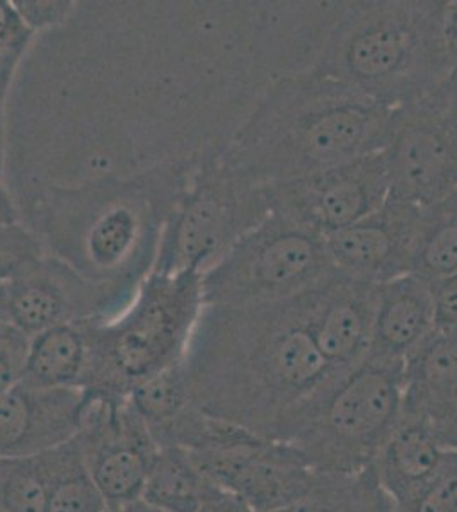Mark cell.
Listing matches in <instances>:
<instances>
[{
	"label": "cell",
	"instance_id": "cell-1",
	"mask_svg": "<svg viewBox=\"0 0 457 512\" xmlns=\"http://www.w3.org/2000/svg\"><path fill=\"white\" fill-rule=\"evenodd\" d=\"M307 294L205 306L185 357L190 407L287 443L333 378L309 332Z\"/></svg>",
	"mask_w": 457,
	"mask_h": 512
},
{
	"label": "cell",
	"instance_id": "cell-2",
	"mask_svg": "<svg viewBox=\"0 0 457 512\" xmlns=\"http://www.w3.org/2000/svg\"><path fill=\"white\" fill-rule=\"evenodd\" d=\"M396 110L316 70L263 94L224 152L260 187L296 180L388 146Z\"/></svg>",
	"mask_w": 457,
	"mask_h": 512
},
{
	"label": "cell",
	"instance_id": "cell-3",
	"mask_svg": "<svg viewBox=\"0 0 457 512\" xmlns=\"http://www.w3.org/2000/svg\"><path fill=\"white\" fill-rule=\"evenodd\" d=\"M446 0H347L316 72L389 108H403L451 79Z\"/></svg>",
	"mask_w": 457,
	"mask_h": 512
},
{
	"label": "cell",
	"instance_id": "cell-4",
	"mask_svg": "<svg viewBox=\"0 0 457 512\" xmlns=\"http://www.w3.org/2000/svg\"><path fill=\"white\" fill-rule=\"evenodd\" d=\"M203 309L202 272H152L118 320L86 321L89 357L82 388L127 398L135 386L185 361Z\"/></svg>",
	"mask_w": 457,
	"mask_h": 512
},
{
	"label": "cell",
	"instance_id": "cell-5",
	"mask_svg": "<svg viewBox=\"0 0 457 512\" xmlns=\"http://www.w3.org/2000/svg\"><path fill=\"white\" fill-rule=\"evenodd\" d=\"M403 366L369 355L331 378L287 444L316 472L371 470L403 417Z\"/></svg>",
	"mask_w": 457,
	"mask_h": 512
},
{
	"label": "cell",
	"instance_id": "cell-6",
	"mask_svg": "<svg viewBox=\"0 0 457 512\" xmlns=\"http://www.w3.org/2000/svg\"><path fill=\"white\" fill-rule=\"evenodd\" d=\"M333 272L321 234L270 212L203 272L205 306L287 301L313 291Z\"/></svg>",
	"mask_w": 457,
	"mask_h": 512
},
{
	"label": "cell",
	"instance_id": "cell-7",
	"mask_svg": "<svg viewBox=\"0 0 457 512\" xmlns=\"http://www.w3.org/2000/svg\"><path fill=\"white\" fill-rule=\"evenodd\" d=\"M270 214L263 187L224 154L205 159L164 239L156 274L205 272Z\"/></svg>",
	"mask_w": 457,
	"mask_h": 512
},
{
	"label": "cell",
	"instance_id": "cell-8",
	"mask_svg": "<svg viewBox=\"0 0 457 512\" xmlns=\"http://www.w3.org/2000/svg\"><path fill=\"white\" fill-rule=\"evenodd\" d=\"M384 154L396 200L430 205L457 192V79L396 110Z\"/></svg>",
	"mask_w": 457,
	"mask_h": 512
},
{
	"label": "cell",
	"instance_id": "cell-9",
	"mask_svg": "<svg viewBox=\"0 0 457 512\" xmlns=\"http://www.w3.org/2000/svg\"><path fill=\"white\" fill-rule=\"evenodd\" d=\"M270 212L321 236L352 226L391 198L386 154L374 152L296 180L263 187Z\"/></svg>",
	"mask_w": 457,
	"mask_h": 512
},
{
	"label": "cell",
	"instance_id": "cell-10",
	"mask_svg": "<svg viewBox=\"0 0 457 512\" xmlns=\"http://www.w3.org/2000/svg\"><path fill=\"white\" fill-rule=\"evenodd\" d=\"M420 221L422 205L391 197L371 216L324 236L331 265L374 286L411 274Z\"/></svg>",
	"mask_w": 457,
	"mask_h": 512
},
{
	"label": "cell",
	"instance_id": "cell-11",
	"mask_svg": "<svg viewBox=\"0 0 457 512\" xmlns=\"http://www.w3.org/2000/svg\"><path fill=\"white\" fill-rule=\"evenodd\" d=\"M377 286L335 270L307 294V325L331 376L352 371L369 357Z\"/></svg>",
	"mask_w": 457,
	"mask_h": 512
},
{
	"label": "cell",
	"instance_id": "cell-12",
	"mask_svg": "<svg viewBox=\"0 0 457 512\" xmlns=\"http://www.w3.org/2000/svg\"><path fill=\"white\" fill-rule=\"evenodd\" d=\"M84 388L38 390L19 383L0 395V458L47 453L82 429Z\"/></svg>",
	"mask_w": 457,
	"mask_h": 512
},
{
	"label": "cell",
	"instance_id": "cell-13",
	"mask_svg": "<svg viewBox=\"0 0 457 512\" xmlns=\"http://www.w3.org/2000/svg\"><path fill=\"white\" fill-rule=\"evenodd\" d=\"M403 415L457 449V328H437L406 359Z\"/></svg>",
	"mask_w": 457,
	"mask_h": 512
},
{
	"label": "cell",
	"instance_id": "cell-14",
	"mask_svg": "<svg viewBox=\"0 0 457 512\" xmlns=\"http://www.w3.org/2000/svg\"><path fill=\"white\" fill-rule=\"evenodd\" d=\"M456 465L457 449L440 441L429 427L403 415L372 470L394 511L403 512Z\"/></svg>",
	"mask_w": 457,
	"mask_h": 512
},
{
	"label": "cell",
	"instance_id": "cell-15",
	"mask_svg": "<svg viewBox=\"0 0 457 512\" xmlns=\"http://www.w3.org/2000/svg\"><path fill=\"white\" fill-rule=\"evenodd\" d=\"M91 299L86 282L65 267L41 260L26 274L7 282L0 316L33 338L53 326L87 321Z\"/></svg>",
	"mask_w": 457,
	"mask_h": 512
},
{
	"label": "cell",
	"instance_id": "cell-16",
	"mask_svg": "<svg viewBox=\"0 0 457 512\" xmlns=\"http://www.w3.org/2000/svg\"><path fill=\"white\" fill-rule=\"evenodd\" d=\"M434 286L415 274L377 286L371 354L403 362L437 330Z\"/></svg>",
	"mask_w": 457,
	"mask_h": 512
},
{
	"label": "cell",
	"instance_id": "cell-17",
	"mask_svg": "<svg viewBox=\"0 0 457 512\" xmlns=\"http://www.w3.org/2000/svg\"><path fill=\"white\" fill-rule=\"evenodd\" d=\"M87 357L86 321L53 326L31 338L21 383L38 390L82 388Z\"/></svg>",
	"mask_w": 457,
	"mask_h": 512
},
{
	"label": "cell",
	"instance_id": "cell-18",
	"mask_svg": "<svg viewBox=\"0 0 457 512\" xmlns=\"http://www.w3.org/2000/svg\"><path fill=\"white\" fill-rule=\"evenodd\" d=\"M207 480L186 449L159 446L145 478L140 501L161 512L197 511Z\"/></svg>",
	"mask_w": 457,
	"mask_h": 512
},
{
	"label": "cell",
	"instance_id": "cell-19",
	"mask_svg": "<svg viewBox=\"0 0 457 512\" xmlns=\"http://www.w3.org/2000/svg\"><path fill=\"white\" fill-rule=\"evenodd\" d=\"M69 443L47 453L0 458V512H45Z\"/></svg>",
	"mask_w": 457,
	"mask_h": 512
},
{
	"label": "cell",
	"instance_id": "cell-20",
	"mask_svg": "<svg viewBox=\"0 0 457 512\" xmlns=\"http://www.w3.org/2000/svg\"><path fill=\"white\" fill-rule=\"evenodd\" d=\"M272 512H396L374 470L321 473L304 497Z\"/></svg>",
	"mask_w": 457,
	"mask_h": 512
},
{
	"label": "cell",
	"instance_id": "cell-21",
	"mask_svg": "<svg viewBox=\"0 0 457 512\" xmlns=\"http://www.w3.org/2000/svg\"><path fill=\"white\" fill-rule=\"evenodd\" d=\"M457 272V192L422 205L411 274L432 284Z\"/></svg>",
	"mask_w": 457,
	"mask_h": 512
},
{
	"label": "cell",
	"instance_id": "cell-22",
	"mask_svg": "<svg viewBox=\"0 0 457 512\" xmlns=\"http://www.w3.org/2000/svg\"><path fill=\"white\" fill-rule=\"evenodd\" d=\"M45 512H110L105 495L89 472L81 432L70 441L69 453L48 494Z\"/></svg>",
	"mask_w": 457,
	"mask_h": 512
},
{
	"label": "cell",
	"instance_id": "cell-23",
	"mask_svg": "<svg viewBox=\"0 0 457 512\" xmlns=\"http://www.w3.org/2000/svg\"><path fill=\"white\" fill-rule=\"evenodd\" d=\"M127 402L142 417L149 431L173 422L190 407L185 361L135 386L128 393Z\"/></svg>",
	"mask_w": 457,
	"mask_h": 512
},
{
	"label": "cell",
	"instance_id": "cell-24",
	"mask_svg": "<svg viewBox=\"0 0 457 512\" xmlns=\"http://www.w3.org/2000/svg\"><path fill=\"white\" fill-rule=\"evenodd\" d=\"M137 222L127 209H115L101 217L89 234V253L99 267L111 268L122 262L134 243Z\"/></svg>",
	"mask_w": 457,
	"mask_h": 512
},
{
	"label": "cell",
	"instance_id": "cell-25",
	"mask_svg": "<svg viewBox=\"0 0 457 512\" xmlns=\"http://www.w3.org/2000/svg\"><path fill=\"white\" fill-rule=\"evenodd\" d=\"M43 260L38 239L16 224H0V282H11Z\"/></svg>",
	"mask_w": 457,
	"mask_h": 512
},
{
	"label": "cell",
	"instance_id": "cell-26",
	"mask_svg": "<svg viewBox=\"0 0 457 512\" xmlns=\"http://www.w3.org/2000/svg\"><path fill=\"white\" fill-rule=\"evenodd\" d=\"M33 31L21 21L9 0H0V88L9 89Z\"/></svg>",
	"mask_w": 457,
	"mask_h": 512
},
{
	"label": "cell",
	"instance_id": "cell-27",
	"mask_svg": "<svg viewBox=\"0 0 457 512\" xmlns=\"http://www.w3.org/2000/svg\"><path fill=\"white\" fill-rule=\"evenodd\" d=\"M29 342L28 335L0 316V395L21 383Z\"/></svg>",
	"mask_w": 457,
	"mask_h": 512
},
{
	"label": "cell",
	"instance_id": "cell-28",
	"mask_svg": "<svg viewBox=\"0 0 457 512\" xmlns=\"http://www.w3.org/2000/svg\"><path fill=\"white\" fill-rule=\"evenodd\" d=\"M19 18L29 30H48L69 18L76 2L72 0H11Z\"/></svg>",
	"mask_w": 457,
	"mask_h": 512
},
{
	"label": "cell",
	"instance_id": "cell-29",
	"mask_svg": "<svg viewBox=\"0 0 457 512\" xmlns=\"http://www.w3.org/2000/svg\"><path fill=\"white\" fill-rule=\"evenodd\" d=\"M403 512H457V465Z\"/></svg>",
	"mask_w": 457,
	"mask_h": 512
},
{
	"label": "cell",
	"instance_id": "cell-30",
	"mask_svg": "<svg viewBox=\"0 0 457 512\" xmlns=\"http://www.w3.org/2000/svg\"><path fill=\"white\" fill-rule=\"evenodd\" d=\"M195 512H255V509L243 497L207 480Z\"/></svg>",
	"mask_w": 457,
	"mask_h": 512
},
{
	"label": "cell",
	"instance_id": "cell-31",
	"mask_svg": "<svg viewBox=\"0 0 457 512\" xmlns=\"http://www.w3.org/2000/svg\"><path fill=\"white\" fill-rule=\"evenodd\" d=\"M432 286L437 309V326L457 328V272L435 282Z\"/></svg>",
	"mask_w": 457,
	"mask_h": 512
},
{
	"label": "cell",
	"instance_id": "cell-32",
	"mask_svg": "<svg viewBox=\"0 0 457 512\" xmlns=\"http://www.w3.org/2000/svg\"><path fill=\"white\" fill-rule=\"evenodd\" d=\"M444 40L451 60V79H457V0H446L444 7Z\"/></svg>",
	"mask_w": 457,
	"mask_h": 512
},
{
	"label": "cell",
	"instance_id": "cell-33",
	"mask_svg": "<svg viewBox=\"0 0 457 512\" xmlns=\"http://www.w3.org/2000/svg\"><path fill=\"white\" fill-rule=\"evenodd\" d=\"M16 222H19L18 210L11 193L7 192L0 181V224H16Z\"/></svg>",
	"mask_w": 457,
	"mask_h": 512
},
{
	"label": "cell",
	"instance_id": "cell-34",
	"mask_svg": "<svg viewBox=\"0 0 457 512\" xmlns=\"http://www.w3.org/2000/svg\"><path fill=\"white\" fill-rule=\"evenodd\" d=\"M6 98L7 89L0 88V180L6 164Z\"/></svg>",
	"mask_w": 457,
	"mask_h": 512
},
{
	"label": "cell",
	"instance_id": "cell-35",
	"mask_svg": "<svg viewBox=\"0 0 457 512\" xmlns=\"http://www.w3.org/2000/svg\"><path fill=\"white\" fill-rule=\"evenodd\" d=\"M110 512H161L157 511V509H154V507L147 506L145 502L140 501H134V502H128V504H125V506L122 507H116V509H111Z\"/></svg>",
	"mask_w": 457,
	"mask_h": 512
},
{
	"label": "cell",
	"instance_id": "cell-36",
	"mask_svg": "<svg viewBox=\"0 0 457 512\" xmlns=\"http://www.w3.org/2000/svg\"><path fill=\"white\" fill-rule=\"evenodd\" d=\"M7 294V282H0V311H2V306H4V301H6Z\"/></svg>",
	"mask_w": 457,
	"mask_h": 512
}]
</instances>
